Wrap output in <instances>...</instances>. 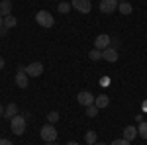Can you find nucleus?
Listing matches in <instances>:
<instances>
[{
  "mask_svg": "<svg viewBox=\"0 0 147 145\" xmlns=\"http://www.w3.org/2000/svg\"><path fill=\"white\" fill-rule=\"evenodd\" d=\"M136 137H137V127H134V125H125L124 127V139L131 141V139H136Z\"/></svg>",
  "mask_w": 147,
  "mask_h": 145,
  "instance_id": "nucleus-13",
  "label": "nucleus"
},
{
  "mask_svg": "<svg viewBox=\"0 0 147 145\" xmlns=\"http://www.w3.org/2000/svg\"><path fill=\"white\" fill-rule=\"evenodd\" d=\"M4 116H6L8 120H12L14 116H18V104H14V102H10V104L6 106V110H4Z\"/></svg>",
  "mask_w": 147,
  "mask_h": 145,
  "instance_id": "nucleus-14",
  "label": "nucleus"
},
{
  "mask_svg": "<svg viewBox=\"0 0 147 145\" xmlns=\"http://www.w3.org/2000/svg\"><path fill=\"white\" fill-rule=\"evenodd\" d=\"M118 2H127V0H118Z\"/></svg>",
  "mask_w": 147,
  "mask_h": 145,
  "instance_id": "nucleus-32",
  "label": "nucleus"
},
{
  "mask_svg": "<svg viewBox=\"0 0 147 145\" xmlns=\"http://www.w3.org/2000/svg\"><path fill=\"white\" fill-rule=\"evenodd\" d=\"M35 22H37V26H41V28H53V26H55L53 14H49L47 10L37 12V14H35Z\"/></svg>",
  "mask_w": 147,
  "mask_h": 145,
  "instance_id": "nucleus-1",
  "label": "nucleus"
},
{
  "mask_svg": "<svg viewBox=\"0 0 147 145\" xmlns=\"http://www.w3.org/2000/svg\"><path fill=\"white\" fill-rule=\"evenodd\" d=\"M94 104L98 106V110H102V108H108V104H110V98H108L106 94H98V96L94 98Z\"/></svg>",
  "mask_w": 147,
  "mask_h": 145,
  "instance_id": "nucleus-12",
  "label": "nucleus"
},
{
  "mask_svg": "<svg viewBox=\"0 0 147 145\" xmlns=\"http://www.w3.org/2000/svg\"><path fill=\"white\" fill-rule=\"evenodd\" d=\"M77 100H79V104H82L84 108L86 106H90V104H94V96H92L90 92H79V96H77Z\"/></svg>",
  "mask_w": 147,
  "mask_h": 145,
  "instance_id": "nucleus-9",
  "label": "nucleus"
},
{
  "mask_svg": "<svg viewBox=\"0 0 147 145\" xmlns=\"http://www.w3.org/2000/svg\"><path fill=\"white\" fill-rule=\"evenodd\" d=\"M0 28H4V18L0 16Z\"/></svg>",
  "mask_w": 147,
  "mask_h": 145,
  "instance_id": "nucleus-28",
  "label": "nucleus"
},
{
  "mask_svg": "<svg viewBox=\"0 0 147 145\" xmlns=\"http://www.w3.org/2000/svg\"><path fill=\"white\" fill-rule=\"evenodd\" d=\"M118 10L122 12L124 16H129L134 8H131V4H129V2H120V4H118Z\"/></svg>",
  "mask_w": 147,
  "mask_h": 145,
  "instance_id": "nucleus-15",
  "label": "nucleus"
},
{
  "mask_svg": "<svg viewBox=\"0 0 147 145\" xmlns=\"http://www.w3.org/2000/svg\"><path fill=\"white\" fill-rule=\"evenodd\" d=\"M71 8H73V6H71V4H69V2H61V4H59V8H57V10L61 12V14H69V12H71Z\"/></svg>",
  "mask_w": 147,
  "mask_h": 145,
  "instance_id": "nucleus-21",
  "label": "nucleus"
},
{
  "mask_svg": "<svg viewBox=\"0 0 147 145\" xmlns=\"http://www.w3.org/2000/svg\"><path fill=\"white\" fill-rule=\"evenodd\" d=\"M26 69V73H28V77H41L43 75V65L39 63V61H34V63H30L28 67H24Z\"/></svg>",
  "mask_w": 147,
  "mask_h": 145,
  "instance_id": "nucleus-4",
  "label": "nucleus"
},
{
  "mask_svg": "<svg viewBox=\"0 0 147 145\" xmlns=\"http://www.w3.org/2000/svg\"><path fill=\"white\" fill-rule=\"evenodd\" d=\"M75 10H79L80 14H88L92 10V2L90 0H73V4H71Z\"/></svg>",
  "mask_w": 147,
  "mask_h": 145,
  "instance_id": "nucleus-5",
  "label": "nucleus"
},
{
  "mask_svg": "<svg viewBox=\"0 0 147 145\" xmlns=\"http://www.w3.org/2000/svg\"><path fill=\"white\" fill-rule=\"evenodd\" d=\"M94 145H106V143H98V141H96V143H94Z\"/></svg>",
  "mask_w": 147,
  "mask_h": 145,
  "instance_id": "nucleus-30",
  "label": "nucleus"
},
{
  "mask_svg": "<svg viewBox=\"0 0 147 145\" xmlns=\"http://www.w3.org/2000/svg\"><path fill=\"white\" fill-rule=\"evenodd\" d=\"M39 134H41V137H43V141H45V143H53V141L57 139V129H55V125H53V123L43 125Z\"/></svg>",
  "mask_w": 147,
  "mask_h": 145,
  "instance_id": "nucleus-3",
  "label": "nucleus"
},
{
  "mask_svg": "<svg viewBox=\"0 0 147 145\" xmlns=\"http://www.w3.org/2000/svg\"><path fill=\"white\" fill-rule=\"evenodd\" d=\"M110 35L108 34H100L96 39H94V49H100V51H104L106 47H110Z\"/></svg>",
  "mask_w": 147,
  "mask_h": 145,
  "instance_id": "nucleus-7",
  "label": "nucleus"
},
{
  "mask_svg": "<svg viewBox=\"0 0 147 145\" xmlns=\"http://www.w3.org/2000/svg\"><path fill=\"white\" fill-rule=\"evenodd\" d=\"M63 2H69V0H63Z\"/></svg>",
  "mask_w": 147,
  "mask_h": 145,
  "instance_id": "nucleus-33",
  "label": "nucleus"
},
{
  "mask_svg": "<svg viewBox=\"0 0 147 145\" xmlns=\"http://www.w3.org/2000/svg\"><path fill=\"white\" fill-rule=\"evenodd\" d=\"M16 86L18 88H28V73H26L24 67H20L18 73H16Z\"/></svg>",
  "mask_w": 147,
  "mask_h": 145,
  "instance_id": "nucleus-8",
  "label": "nucleus"
},
{
  "mask_svg": "<svg viewBox=\"0 0 147 145\" xmlns=\"http://www.w3.org/2000/svg\"><path fill=\"white\" fill-rule=\"evenodd\" d=\"M96 114H98V106H96V104H90V106H86V116H88V118H94Z\"/></svg>",
  "mask_w": 147,
  "mask_h": 145,
  "instance_id": "nucleus-20",
  "label": "nucleus"
},
{
  "mask_svg": "<svg viewBox=\"0 0 147 145\" xmlns=\"http://www.w3.org/2000/svg\"><path fill=\"white\" fill-rule=\"evenodd\" d=\"M88 57H90L92 61H100V59H102V51H100V49H92L90 53H88Z\"/></svg>",
  "mask_w": 147,
  "mask_h": 145,
  "instance_id": "nucleus-22",
  "label": "nucleus"
},
{
  "mask_svg": "<svg viewBox=\"0 0 147 145\" xmlns=\"http://www.w3.org/2000/svg\"><path fill=\"white\" fill-rule=\"evenodd\" d=\"M47 122H49V123H53V125H55V123L59 122V112H57V110L49 112V114H47Z\"/></svg>",
  "mask_w": 147,
  "mask_h": 145,
  "instance_id": "nucleus-19",
  "label": "nucleus"
},
{
  "mask_svg": "<svg viewBox=\"0 0 147 145\" xmlns=\"http://www.w3.org/2000/svg\"><path fill=\"white\" fill-rule=\"evenodd\" d=\"M10 127H12V132L16 135H24V132H26V120H24V116H14L10 120Z\"/></svg>",
  "mask_w": 147,
  "mask_h": 145,
  "instance_id": "nucleus-2",
  "label": "nucleus"
},
{
  "mask_svg": "<svg viewBox=\"0 0 147 145\" xmlns=\"http://www.w3.org/2000/svg\"><path fill=\"white\" fill-rule=\"evenodd\" d=\"M67 145H79V143H77V141H69Z\"/></svg>",
  "mask_w": 147,
  "mask_h": 145,
  "instance_id": "nucleus-29",
  "label": "nucleus"
},
{
  "mask_svg": "<svg viewBox=\"0 0 147 145\" xmlns=\"http://www.w3.org/2000/svg\"><path fill=\"white\" fill-rule=\"evenodd\" d=\"M112 145H129V141L122 137V139H114V143H112Z\"/></svg>",
  "mask_w": 147,
  "mask_h": 145,
  "instance_id": "nucleus-23",
  "label": "nucleus"
},
{
  "mask_svg": "<svg viewBox=\"0 0 147 145\" xmlns=\"http://www.w3.org/2000/svg\"><path fill=\"white\" fill-rule=\"evenodd\" d=\"M12 14V0H0V16L6 18Z\"/></svg>",
  "mask_w": 147,
  "mask_h": 145,
  "instance_id": "nucleus-11",
  "label": "nucleus"
},
{
  "mask_svg": "<svg viewBox=\"0 0 147 145\" xmlns=\"http://www.w3.org/2000/svg\"><path fill=\"white\" fill-rule=\"evenodd\" d=\"M84 141H86V143L88 145H94L96 143V134H94V132H86V134H84Z\"/></svg>",
  "mask_w": 147,
  "mask_h": 145,
  "instance_id": "nucleus-18",
  "label": "nucleus"
},
{
  "mask_svg": "<svg viewBox=\"0 0 147 145\" xmlns=\"http://www.w3.org/2000/svg\"><path fill=\"white\" fill-rule=\"evenodd\" d=\"M2 69H4V57L0 55V71H2Z\"/></svg>",
  "mask_w": 147,
  "mask_h": 145,
  "instance_id": "nucleus-26",
  "label": "nucleus"
},
{
  "mask_svg": "<svg viewBox=\"0 0 147 145\" xmlns=\"http://www.w3.org/2000/svg\"><path fill=\"white\" fill-rule=\"evenodd\" d=\"M8 34V28H0V35H6Z\"/></svg>",
  "mask_w": 147,
  "mask_h": 145,
  "instance_id": "nucleus-25",
  "label": "nucleus"
},
{
  "mask_svg": "<svg viewBox=\"0 0 147 145\" xmlns=\"http://www.w3.org/2000/svg\"><path fill=\"white\" fill-rule=\"evenodd\" d=\"M137 135L147 139V122H139V125H137Z\"/></svg>",
  "mask_w": 147,
  "mask_h": 145,
  "instance_id": "nucleus-17",
  "label": "nucleus"
},
{
  "mask_svg": "<svg viewBox=\"0 0 147 145\" xmlns=\"http://www.w3.org/2000/svg\"><path fill=\"white\" fill-rule=\"evenodd\" d=\"M102 59H106V61H110V63H116V61H118V51H116L114 47H106V49L102 51Z\"/></svg>",
  "mask_w": 147,
  "mask_h": 145,
  "instance_id": "nucleus-10",
  "label": "nucleus"
},
{
  "mask_svg": "<svg viewBox=\"0 0 147 145\" xmlns=\"http://www.w3.org/2000/svg\"><path fill=\"white\" fill-rule=\"evenodd\" d=\"M47 145H57V143H55V141H53V143H47Z\"/></svg>",
  "mask_w": 147,
  "mask_h": 145,
  "instance_id": "nucleus-31",
  "label": "nucleus"
},
{
  "mask_svg": "<svg viewBox=\"0 0 147 145\" xmlns=\"http://www.w3.org/2000/svg\"><path fill=\"white\" fill-rule=\"evenodd\" d=\"M118 0H100V12L102 14H112L118 10Z\"/></svg>",
  "mask_w": 147,
  "mask_h": 145,
  "instance_id": "nucleus-6",
  "label": "nucleus"
},
{
  "mask_svg": "<svg viewBox=\"0 0 147 145\" xmlns=\"http://www.w3.org/2000/svg\"><path fill=\"white\" fill-rule=\"evenodd\" d=\"M4 110H6V108H4V106L0 104V116H4Z\"/></svg>",
  "mask_w": 147,
  "mask_h": 145,
  "instance_id": "nucleus-27",
  "label": "nucleus"
},
{
  "mask_svg": "<svg viewBox=\"0 0 147 145\" xmlns=\"http://www.w3.org/2000/svg\"><path fill=\"white\" fill-rule=\"evenodd\" d=\"M16 24H18V20H16V18H14L12 14L4 18V28H8V30H12V28H16Z\"/></svg>",
  "mask_w": 147,
  "mask_h": 145,
  "instance_id": "nucleus-16",
  "label": "nucleus"
},
{
  "mask_svg": "<svg viewBox=\"0 0 147 145\" xmlns=\"http://www.w3.org/2000/svg\"><path fill=\"white\" fill-rule=\"evenodd\" d=\"M0 145H14V143L8 141V139H0Z\"/></svg>",
  "mask_w": 147,
  "mask_h": 145,
  "instance_id": "nucleus-24",
  "label": "nucleus"
}]
</instances>
